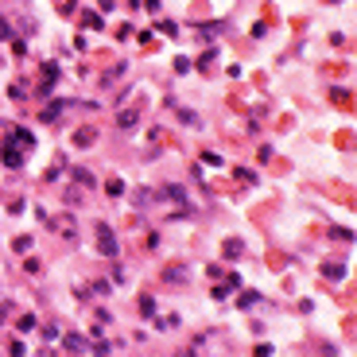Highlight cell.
<instances>
[{
  "instance_id": "cell-1",
  "label": "cell",
  "mask_w": 357,
  "mask_h": 357,
  "mask_svg": "<svg viewBox=\"0 0 357 357\" xmlns=\"http://www.w3.org/2000/svg\"><path fill=\"white\" fill-rule=\"evenodd\" d=\"M97 249H101L105 256H117V241H113V233H109V226H97Z\"/></svg>"
},
{
  "instance_id": "cell-2",
  "label": "cell",
  "mask_w": 357,
  "mask_h": 357,
  "mask_svg": "<svg viewBox=\"0 0 357 357\" xmlns=\"http://www.w3.org/2000/svg\"><path fill=\"white\" fill-rule=\"evenodd\" d=\"M0 159H4L8 167H20V163H24V156H20V144H16V140H4V148H0Z\"/></svg>"
},
{
  "instance_id": "cell-3",
  "label": "cell",
  "mask_w": 357,
  "mask_h": 357,
  "mask_svg": "<svg viewBox=\"0 0 357 357\" xmlns=\"http://www.w3.org/2000/svg\"><path fill=\"white\" fill-rule=\"evenodd\" d=\"M93 140H97V128H78V136H74V144H78V148H89Z\"/></svg>"
},
{
  "instance_id": "cell-4",
  "label": "cell",
  "mask_w": 357,
  "mask_h": 357,
  "mask_svg": "<svg viewBox=\"0 0 357 357\" xmlns=\"http://www.w3.org/2000/svg\"><path fill=\"white\" fill-rule=\"evenodd\" d=\"M62 346H66V349H74V353H86V349H89V342H82L78 334H66V342H62Z\"/></svg>"
},
{
  "instance_id": "cell-5",
  "label": "cell",
  "mask_w": 357,
  "mask_h": 357,
  "mask_svg": "<svg viewBox=\"0 0 357 357\" xmlns=\"http://www.w3.org/2000/svg\"><path fill=\"white\" fill-rule=\"evenodd\" d=\"M221 253H226V256H241L245 245H241V241H226V245H221Z\"/></svg>"
},
{
  "instance_id": "cell-6",
  "label": "cell",
  "mask_w": 357,
  "mask_h": 357,
  "mask_svg": "<svg viewBox=\"0 0 357 357\" xmlns=\"http://www.w3.org/2000/svg\"><path fill=\"white\" fill-rule=\"evenodd\" d=\"M136 121H140L136 113H121V117H117V124H121V128H136Z\"/></svg>"
},
{
  "instance_id": "cell-7",
  "label": "cell",
  "mask_w": 357,
  "mask_h": 357,
  "mask_svg": "<svg viewBox=\"0 0 357 357\" xmlns=\"http://www.w3.org/2000/svg\"><path fill=\"white\" fill-rule=\"evenodd\" d=\"M256 299H260V295H256V291H241V299H237V303H241V307H245V311H249V307H253V303H256Z\"/></svg>"
},
{
  "instance_id": "cell-8",
  "label": "cell",
  "mask_w": 357,
  "mask_h": 357,
  "mask_svg": "<svg viewBox=\"0 0 357 357\" xmlns=\"http://www.w3.org/2000/svg\"><path fill=\"white\" fill-rule=\"evenodd\" d=\"M105 191L117 198V194H124V183H121V179H109V183H105Z\"/></svg>"
},
{
  "instance_id": "cell-9",
  "label": "cell",
  "mask_w": 357,
  "mask_h": 357,
  "mask_svg": "<svg viewBox=\"0 0 357 357\" xmlns=\"http://www.w3.org/2000/svg\"><path fill=\"white\" fill-rule=\"evenodd\" d=\"M82 24H86V27H101V24H105V20H101V16H97V12H86V20H82Z\"/></svg>"
},
{
  "instance_id": "cell-10",
  "label": "cell",
  "mask_w": 357,
  "mask_h": 357,
  "mask_svg": "<svg viewBox=\"0 0 357 357\" xmlns=\"http://www.w3.org/2000/svg\"><path fill=\"white\" fill-rule=\"evenodd\" d=\"M140 311H144V314H156V303H152V295L140 299Z\"/></svg>"
},
{
  "instance_id": "cell-11",
  "label": "cell",
  "mask_w": 357,
  "mask_h": 357,
  "mask_svg": "<svg viewBox=\"0 0 357 357\" xmlns=\"http://www.w3.org/2000/svg\"><path fill=\"white\" fill-rule=\"evenodd\" d=\"M31 249V237H16V253H27Z\"/></svg>"
},
{
  "instance_id": "cell-12",
  "label": "cell",
  "mask_w": 357,
  "mask_h": 357,
  "mask_svg": "<svg viewBox=\"0 0 357 357\" xmlns=\"http://www.w3.org/2000/svg\"><path fill=\"white\" fill-rule=\"evenodd\" d=\"M0 39H12V27H8V20L0 16Z\"/></svg>"
}]
</instances>
